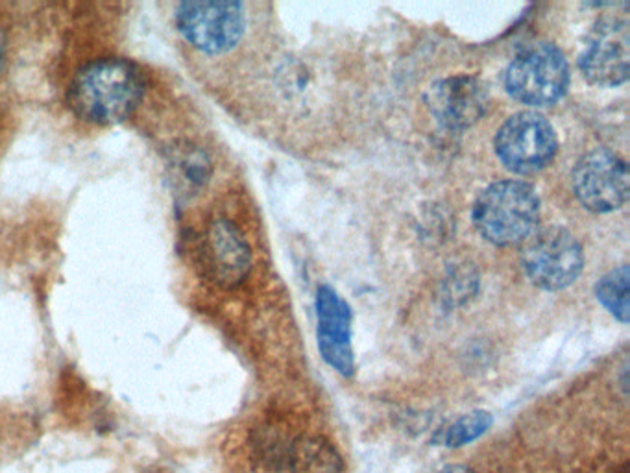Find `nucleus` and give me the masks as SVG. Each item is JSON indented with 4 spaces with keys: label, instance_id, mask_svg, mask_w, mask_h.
<instances>
[{
    "label": "nucleus",
    "instance_id": "obj_1",
    "mask_svg": "<svg viewBox=\"0 0 630 473\" xmlns=\"http://www.w3.org/2000/svg\"><path fill=\"white\" fill-rule=\"evenodd\" d=\"M147 91V80L134 63L123 57H102L74 74L67 102L85 123L112 126L136 112Z\"/></svg>",
    "mask_w": 630,
    "mask_h": 473
},
{
    "label": "nucleus",
    "instance_id": "obj_2",
    "mask_svg": "<svg viewBox=\"0 0 630 473\" xmlns=\"http://www.w3.org/2000/svg\"><path fill=\"white\" fill-rule=\"evenodd\" d=\"M542 203L527 181L503 180L486 187L473 203L479 235L494 246H514L538 230Z\"/></svg>",
    "mask_w": 630,
    "mask_h": 473
},
{
    "label": "nucleus",
    "instance_id": "obj_3",
    "mask_svg": "<svg viewBox=\"0 0 630 473\" xmlns=\"http://www.w3.org/2000/svg\"><path fill=\"white\" fill-rule=\"evenodd\" d=\"M568 60L552 43H531L516 52L505 71V90L525 106L557 104L569 90Z\"/></svg>",
    "mask_w": 630,
    "mask_h": 473
},
{
    "label": "nucleus",
    "instance_id": "obj_4",
    "mask_svg": "<svg viewBox=\"0 0 630 473\" xmlns=\"http://www.w3.org/2000/svg\"><path fill=\"white\" fill-rule=\"evenodd\" d=\"M522 244V269L535 287L557 293L577 282L585 254L574 233L560 225H547L531 233Z\"/></svg>",
    "mask_w": 630,
    "mask_h": 473
},
{
    "label": "nucleus",
    "instance_id": "obj_5",
    "mask_svg": "<svg viewBox=\"0 0 630 473\" xmlns=\"http://www.w3.org/2000/svg\"><path fill=\"white\" fill-rule=\"evenodd\" d=\"M176 27L197 51L217 56L235 49L246 30L241 2L191 0L176 8Z\"/></svg>",
    "mask_w": 630,
    "mask_h": 473
},
{
    "label": "nucleus",
    "instance_id": "obj_6",
    "mask_svg": "<svg viewBox=\"0 0 630 473\" xmlns=\"http://www.w3.org/2000/svg\"><path fill=\"white\" fill-rule=\"evenodd\" d=\"M494 148L505 169L514 175H535L557 156V132L540 113L519 112L497 130Z\"/></svg>",
    "mask_w": 630,
    "mask_h": 473
},
{
    "label": "nucleus",
    "instance_id": "obj_7",
    "mask_svg": "<svg viewBox=\"0 0 630 473\" xmlns=\"http://www.w3.org/2000/svg\"><path fill=\"white\" fill-rule=\"evenodd\" d=\"M571 186L588 211L610 213L629 200V167L612 150L596 148L575 165Z\"/></svg>",
    "mask_w": 630,
    "mask_h": 473
},
{
    "label": "nucleus",
    "instance_id": "obj_8",
    "mask_svg": "<svg viewBox=\"0 0 630 473\" xmlns=\"http://www.w3.org/2000/svg\"><path fill=\"white\" fill-rule=\"evenodd\" d=\"M579 71L591 85L618 87L629 80L630 35L624 19H602L579 56Z\"/></svg>",
    "mask_w": 630,
    "mask_h": 473
},
{
    "label": "nucleus",
    "instance_id": "obj_9",
    "mask_svg": "<svg viewBox=\"0 0 630 473\" xmlns=\"http://www.w3.org/2000/svg\"><path fill=\"white\" fill-rule=\"evenodd\" d=\"M200 260L209 280L222 288H235L252 271V250L230 220H214L203 233Z\"/></svg>",
    "mask_w": 630,
    "mask_h": 473
},
{
    "label": "nucleus",
    "instance_id": "obj_10",
    "mask_svg": "<svg viewBox=\"0 0 630 473\" xmlns=\"http://www.w3.org/2000/svg\"><path fill=\"white\" fill-rule=\"evenodd\" d=\"M426 101L439 125L448 130H466L484 117L490 96L481 80L455 74L434 82L429 87Z\"/></svg>",
    "mask_w": 630,
    "mask_h": 473
},
{
    "label": "nucleus",
    "instance_id": "obj_11",
    "mask_svg": "<svg viewBox=\"0 0 630 473\" xmlns=\"http://www.w3.org/2000/svg\"><path fill=\"white\" fill-rule=\"evenodd\" d=\"M316 338L322 359L344 378L355 374V354L351 346V307L346 299L329 287L322 285L316 293Z\"/></svg>",
    "mask_w": 630,
    "mask_h": 473
},
{
    "label": "nucleus",
    "instance_id": "obj_12",
    "mask_svg": "<svg viewBox=\"0 0 630 473\" xmlns=\"http://www.w3.org/2000/svg\"><path fill=\"white\" fill-rule=\"evenodd\" d=\"M293 473H343V459L332 442L322 437H302L288 448Z\"/></svg>",
    "mask_w": 630,
    "mask_h": 473
},
{
    "label": "nucleus",
    "instance_id": "obj_13",
    "mask_svg": "<svg viewBox=\"0 0 630 473\" xmlns=\"http://www.w3.org/2000/svg\"><path fill=\"white\" fill-rule=\"evenodd\" d=\"M170 180L183 195L200 191L211 178V159L202 148L195 145H180L170 154Z\"/></svg>",
    "mask_w": 630,
    "mask_h": 473
},
{
    "label": "nucleus",
    "instance_id": "obj_14",
    "mask_svg": "<svg viewBox=\"0 0 630 473\" xmlns=\"http://www.w3.org/2000/svg\"><path fill=\"white\" fill-rule=\"evenodd\" d=\"M630 272L629 266L621 265L608 272L597 282L596 296L599 304L605 309L618 318L621 324H629L630 302H629Z\"/></svg>",
    "mask_w": 630,
    "mask_h": 473
},
{
    "label": "nucleus",
    "instance_id": "obj_15",
    "mask_svg": "<svg viewBox=\"0 0 630 473\" xmlns=\"http://www.w3.org/2000/svg\"><path fill=\"white\" fill-rule=\"evenodd\" d=\"M494 423V417L489 411H472L456 418L455 422L450 423L448 428L440 434V444L451 450L464 448L472 444L475 440L481 439Z\"/></svg>",
    "mask_w": 630,
    "mask_h": 473
},
{
    "label": "nucleus",
    "instance_id": "obj_16",
    "mask_svg": "<svg viewBox=\"0 0 630 473\" xmlns=\"http://www.w3.org/2000/svg\"><path fill=\"white\" fill-rule=\"evenodd\" d=\"M7 34H4V30L0 29V74L4 71V65H7Z\"/></svg>",
    "mask_w": 630,
    "mask_h": 473
},
{
    "label": "nucleus",
    "instance_id": "obj_17",
    "mask_svg": "<svg viewBox=\"0 0 630 473\" xmlns=\"http://www.w3.org/2000/svg\"><path fill=\"white\" fill-rule=\"evenodd\" d=\"M439 473H475L473 470L466 466H459V464H451V466H445L440 470Z\"/></svg>",
    "mask_w": 630,
    "mask_h": 473
}]
</instances>
